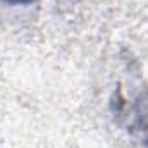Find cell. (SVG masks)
Listing matches in <instances>:
<instances>
[{
	"mask_svg": "<svg viewBox=\"0 0 148 148\" xmlns=\"http://www.w3.org/2000/svg\"><path fill=\"white\" fill-rule=\"evenodd\" d=\"M0 2H7V3H21V5H28L35 0H0Z\"/></svg>",
	"mask_w": 148,
	"mask_h": 148,
	"instance_id": "2",
	"label": "cell"
},
{
	"mask_svg": "<svg viewBox=\"0 0 148 148\" xmlns=\"http://www.w3.org/2000/svg\"><path fill=\"white\" fill-rule=\"evenodd\" d=\"M129 119V129L136 134H140L141 141L148 147V98L140 97L133 105L129 107L127 115Z\"/></svg>",
	"mask_w": 148,
	"mask_h": 148,
	"instance_id": "1",
	"label": "cell"
}]
</instances>
